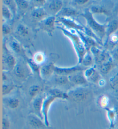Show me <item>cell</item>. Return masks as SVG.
I'll use <instances>...</instances> for the list:
<instances>
[{
	"label": "cell",
	"instance_id": "ab89813d",
	"mask_svg": "<svg viewBox=\"0 0 118 129\" xmlns=\"http://www.w3.org/2000/svg\"><path fill=\"white\" fill-rule=\"evenodd\" d=\"M112 58L116 61H118V48L113 50L112 52Z\"/></svg>",
	"mask_w": 118,
	"mask_h": 129
},
{
	"label": "cell",
	"instance_id": "9c48e42d",
	"mask_svg": "<svg viewBox=\"0 0 118 129\" xmlns=\"http://www.w3.org/2000/svg\"><path fill=\"white\" fill-rule=\"evenodd\" d=\"M69 82H70L75 85H78V86H82V85L86 84L88 81L86 79L84 73L81 71L77 72L68 76Z\"/></svg>",
	"mask_w": 118,
	"mask_h": 129
},
{
	"label": "cell",
	"instance_id": "ac0fdd59",
	"mask_svg": "<svg viewBox=\"0 0 118 129\" xmlns=\"http://www.w3.org/2000/svg\"><path fill=\"white\" fill-rule=\"evenodd\" d=\"M59 14H61V17H70L71 16H75L78 15V13L74 8L66 7L61 10Z\"/></svg>",
	"mask_w": 118,
	"mask_h": 129
},
{
	"label": "cell",
	"instance_id": "3957f363",
	"mask_svg": "<svg viewBox=\"0 0 118 129\" xmlns=\"http://www.w3.org/2000/svg\"><path fill=\"white\" fill-rule=\"evenodd\" d=\"M69 99L75 102H81L89 97L90 91L83 87H78L71 89L67 93Z\"/></svg>",
	"mask_w": 118,
	"mask_h": 129
},
{
	"label": "cell",
	"instance_id": "60d3db41",
	"mask_svg": "<svg viewBox=\"0 0 118 129\" xmlns=\"http://www.w3.org/2000/svg\"><path fill=\"white\" fill-rule=\"evenodd\" d=\"M74 2L75 4H77V5H81L88 3L89 1L88 0H75V1H74Z\"/></svg>",
	"mask_w": 118,
	"mask_h": 129
},
{
	"label": "cell",
	"instance_id": "44dd1931",
	"mask_svg": "<svg viewBox=\"0 0 118 129\" xmlns=\"http://www.w3.org/2000/svg\"><path fill=\"white\" fill-rule=\"evenodd\" d=\"M90 12L92 14L97 13V14H105L108 15L109 12L107 9L101 5H94L90 8L89 9Z\"/></svg>",
	"mask_w": 118,
	"mask_h": 129
},
{
	"label": "cell",
	"instance_id": "603a6c76",
	"mask_svg": "<svg viewBox=\"0 0 118 129\" xmlns=\"http://www.w3.org/2000/svg\"><path fill=\"white\" fill-rule=\"evenodd\" d=\"M108 44V47H115L118 44V30L115 33L112 34L111 36L108 37L107 42Z\"/></svg>",
	"mask_w": 118,
	"mask_h": 129
},
{
	"label": "cell",
	"instance_id": "74e56055",
	"mask_svg": "<svg viewBox=\"0 0 118 129\" xmlns=\"http://www.w3.org/2000/svg\"><path fill=\"white\" fill-rule=\"evenodd\" d=\"M10 127V122L7 118H3V128L9 129Z\"/></svg>",
	"mask_w": 118,
	"mask_h": 129
},
{
	"label": "cell",
	"instance_id": "484cf974",
	"mask_svg": "<svg viewBox=\"0 0 118 129\" xmlns=\"http://www.w3.org/2000/svg\"><path fill=\"white\" fill-rule=\"evenodd\" d=\"M6 103L8 107L14 109L18 107L20 102L18 99L15 98H9L7 100Z\"/></svg>",
	"mask_w": 118,
	"mask_h": 129
},
{
	"label": "cell",
	"instance_id": "9a60e30c",
	"mask_svg": "<svg viewBox=\"0 0 118 129\" xmlns=\"http://www.w3.org/2000/svg\"><path fill=\"white\" fill-rule=\"evenodd\" d=\"M31 14L32 17L35 19L43 20V18L47 15V13L43 8L37 7L33 9Z\"/></svg>",
	"mask_w": 118,
	"mask_h": 129
},
{
	"label": "cell",
	"instance_id": "d6986e66",
	"mask_svg": "<svg viewBox=\"0 0 118 129\" xmlns=\"http://www.w3.org/2000/svg\"><path fill=\"white\" fill-rule=\"evenodd\" d=\"M4 57V61L5 62V64L8 66V67L9 68H14L16 64L15 58L9 53H6Z\"/></svg>",
	"mask_w": 118,
	"mask_h": 129
},
{
	"label": "cell",
	"instance_id": "8992f818",
	"mask_svg": "<svg viewBox=\"0 0 118 129\" xmlns=\"http://www.w3.org/2000/svg\"><path fill=\"white\" fill-rule=\"evenodd\" d=\"M55 16H49L42 20L40 25L42 29L44 30L48 35L51 36L55 29Z\"/></svg>",
	"mask_w": 118,
	"mask_h": 129
},
{
	"label": "cell",
	"instance_id": "8d00e7d4",
	"mask_svg": "<svg viewBox=\"0 0 118 129\" xmlns=\"http://www.w3.org/2000/svg\"><path fill=\"white\" fill-rule=\"evenodd\" d=\"M107 116L111 122H113L115 118V113L114 111L112 110H107Z\"/></svg>",
	"mask_w": 118,
	"mask_h": 129
},
{
	"label": "cell",
	"instance_id": "1f68e13d",
	"mask_svg": "<svg viewBox=\"0 0 118 129\" xmlns=\"http://www.w3.org/2000/svg\"><path fill=\"white\" fill-rule=\"evenodd\" d=\"M27 62L28 63V64L29 65V66H30L31 69L33 70V71H34L35 72L40 73V70H41V68H40L39 65L35 63V61H33V60H31V59H28Z\"/></svg>",
	"mask_w": 118,
	"mask_h": 129
},
{
	"label": "cell",
	"instance_id": "d4e9b609",
	"mask_svg": "<svg viewBox=\"0 0 118 129\" xmlns=\"http://www.w3.org/2000/svg\"><path fill=\"white\" fill-rule=\"evenodd\" d=\"M55 81L58 84L60 85H65L69 83L68 76L60 75H56L55 77Z\"/></svg>",
	"mask_w": 118,
	"mask_h": 129
},
{
	"label": "cell",
	"instance_id": "2e32d148",
	"mask_svg": "<svg viewBox=\"0 0 118 129\" xmlns=\"http://www.w3.org/2000/svg\"><path fill=\"white\" fill-rule=\"evenodd\" d=\"M114 66L115 64L112 60V58L111 57L102 64L100 67V71L103 74H107L112 69Z\"/></svg>",
	"mask_w": 118,
	"mask_h": 129
},
{
	"label": "cell",
	"instance_id": "cb8c5ba5",
	"mask_svg": "<svg viewBox=\"0 0 118 129\" xmlns=\"http://www.w3.org/2000/svg\"><path fill=\"white\" fill-rule=\"evenodd\" d=\"M10 47L14 52L17 54L23 53V49L20 43L16 40H13L10 43Z\"/></svg>",
	"mask_w": 118,
	"mask_h": 129
},
{
	"label": "cell",
	"instance_id": "6da1fadb",
	"mask_svg": "<svg viewBox=\"0 0 118 129\" xmlns=\"http://www.w3.org/2000/svg\"><path fill=\"white\" fill-rule=\"evenodd\" d=\"M59 28L61 29L64 35L70 39L78 56V64H81L84 55L88 52V49L83 39L77 33V30L75 33H73L72 30H67L63 28H60V27H59Z\"/></svg>",
	"mask_w": 118,
	"mask_h": 129
},
{
	"label": "cell",
	"instance_id": "e575fe53",
	"mask_svg": "<svg viewBox=\"0 0 118 129\" xmlns=\"http://www.w3.org/2000/svg\"><path fill=\"white\" fill-rule=\"evenodd\" d=\"M17 6L22 9H26L28 7V3L25 0H16L15 1Z\"/></svg>",
	"mask_w": 118,
	"mask_h": 129
},
{
	"label": "cell",
	"instance_id": "ee69618b",
	"mask_svg": "<svg viewBox=\"0 0 118 129\" xmlns=\"http://www.w3.org/2000/svg\"><path fill=\"white\" fill-rule=\"evenodd\" d=\"M3 80H4H4H7V76H6L5 74H3Z\"/></svg>",
	"mask_w": 118,
	"mask_h": 129
},
{
	"label": "cell",
	"instance_id": "b9f144b4",
	"mask_svg": "<svg viewBox=\"0 0 118 129\" xmlns=\"http://www.w3.org/2000/svg\"><path fill=\"white\" fill-rule=\"evenodd\" d=\"M105 84V81L104 79H100L99 80V81L98 82V84L100 87L104 86Z\"/></svg>",
	"mask_w": 118,
	"mask_h": 129
},
{
	"label": "cell",
	"instance_id": "5bb4252c",
	"mask_svg": "<svg viewBox=\"0 0 118 129\" xmlns=\"http://www.w3.org/2000/svg\"><path fill=\"white\" fill-rule=\"evenodd\" d=\"M63 7V2L60 0L51 1L48 5V8L55 14H58L61 12Z\"/></svg>",
	"mask_w": 118,
	"mask_h": 129
},
{
	"label": "cell",
	"instance_id": "d590c367",
	"mask_svg": "<svg viewBox=\"0 0 118 129\" xmlns=\"http://www.w3.org/2000/svg\"><path fill=\"white\" fill-rule=\"evenodd\" d=\"M108 102H109L108 98L106 96H103L102 97V98L100 99V106H102V107H107L108 104Z\"/></svg>",
	"mask_w": 118,
	"mask_h": 129
},
{
	"label": "cell",
	"instance_id": "277c9868",
	"mask_svg": "<svg viewBox=\"0 0 118 129\" xmlns=\"http://www.w3.org/2000/svg\"><path fill=\"white\" fill-rule=\"evenodd\" d=\"M58 99L55 95L52 93L48 92V95L44 99L43 108H42V114H43V118L44 122L46 126H49V122H48V111H49L50 106L53 103L55 100Z\"/></svg>",
	"mask_w": 118,
	"mask_h": 129
},
{
	"label": "cell",
	"instance_id": "f546056e",
	"mask_svg": "<svg viewBox=\"0 0 118 129\" xmlns=\"http://www.w3.org/2000/svg\"><path fill=\"white\" fill-rule=\"evenodd\" d=\"M16 31L17 33L22 36H27V35H28V28H27L26 26H24V25L22 24L18 25L17 27Z\"/></svg>",
	"mask_w": 118,
	"mask_h": 129
},
{
	"label": "cell",
	"instance_id": "f1b7e54d",
	"mask_svg": "<svg viewBox=\"0 0 118 129\" xmlns=\"http://www.w3.org/2000/svg\"><path fill=\"white\" fill-rule=\"evenodd\" d=\"M41 90V87L37 85H32L29 88V94L31 97L33 98L37 96Z\"/></svg>",
	"mask_w": 118,
	"mask_h": 129
},
{
	"label": "cell",
	"instance_id": "4dcf8cb0",
	"mask_svg": "<svg viewBox=\"0 0 118 129\" xmlns=\"http://www.w3.org/2000/svg\"><path fill=\"white\" fill-rule=\"evenodd\" d=\"M2 13H3V16L4 18H7V19H10L12 18L11 10L5 5H3V7H2Z\"/></svg>",
	"mask_w": 118,
	"mask_h": 129
},
{
	"label": "cell",
	"instance_id": "4316f807",
	"mask_svg": "<svg viewBox=\"0 0 118 129\" xmlns=\"http://www.w3.org/2000/svg\"><path fill=\"white\" fill-rule=\"evenodd\" d=\"M46 60V57L45 54L42 52H37L34 55V57H33V61H35V63H36L38 65H41Z\"/></svg>",
	"mask_w": 118,
	"mask_h": 129
},
{
	"label": "cell",
	"instance_id": "d6a6232c",
	"mask_svg": "<svg viewBox=\"0 0 118 129\" xmlns=\"http://www.w3.org/2000/svg\"><path fill=\"white\" fill-rule=\"evenodd\" d=\"M14 86L12 84H5L3 85V95H6L9 93L11 91L14 89Z\"/></svg>",
	"mask_w": 118,
	"mask_h": 129
},
{
	"label": "cell",
	"instance_id": "52a82bcc",
	"mask_svg": "<svg viewBox=\"0 0 118 129\" xmlns=\"http://www.w3.org/2000/svg\"><path fill=\"white\" fill-rule=\"evenodd\" d=\"M90 51L94 59L98 63L102 64L111 58L110 55L107 52L102 51L97 47H92L90 48Z\"/></svg>",
	"mask_w": 118,
	"mask_h": 129
},
{
	"label": "cell",
	"instance_id": "ba28073f",
	"mask_svg": "<svg viewBox=\"0 0 118 129\" xmlns=\"http://www.w3.org/2000/svg\"><path fill=\"white\" fill-rule=\"evenodd\" d=\"M59 21L66 26L68 29L77 31H84L85 30V27H84L81 24L77 23L74 20L71 19L69 17H60L59 18Z\"/></svg>",
	"mask_w": 118,
	"mask_h": 129
},
{
	"label": "cell",
	"instance_id": "7402d4cb",
	"mask_svg": "<svg viewBox=\"0 0 118 129\" xmlns=\"http://www.w3.org/2000/svg\"><path fill=\"white\" fill-rule=\"evenodd\" d=\"M93 64V55L89 52H87L84 55V58L82 61L81 65L83 67H90Z\"/></svg>",
	"mask_w": 118,
	"mask_h": 129
},
{
	"label": "cell",
	"instance_id": "f35d334b",
	"mask_svg": "<svg viewBox=\"0 0 118 129\" xmlns=\"http://www.w3.org/2000/svg\"><path fill=\"white\" fill-rule=\"evenodd\" d=\"M3 32L4 35H8L10 32V27L7 24H4L3 25Z\"/></svg>",
	"mask_w": 118,
	"mask_h": 129
},
{
	"label": "cell",
	"instance_id": "30bf717a",
	"mask_svg": "<svg viewBox=\"0 0 118 129\" xmlns=\"http://www.w3.org/2000/svg\"><path fill=\"white\" fill-rule=\"evenodd\" d=\"M86 79L89 82L93 83H98L100 79V76L96 70L93 67H89L85 70L84 72Z\"/></svg>",
	"mask_w": 118,
	"mask_h": 129
},
{
	"label": "cell",
	"instance_id": "7a4b0ae2",
	"mask_svg": "<svg viewBox=\"0 0 118 129\" xmlns=\"http://www.w3.org/2000/svg\"><path fill=\"white\" fill-rule=\"evenodd\" d=\"M81 16L86 19L88 28H89L99 39H103L105 36H106L107 24H100L97 22L89 9H86Z\"/></svg>",
	"mask_w": 118,
	"mask_h": 129
},
{
	"label": "cell",
	"instance_id": "7c38bea8",
	"mask_svg": "<svg viewBox=\"0 0 118 129\" xmlns=\"http://www.w3.org/2000/svg\"><path fill=\"white\" fill-rule=\"evenodd\" d=\"M44 98L42 96L36 97L33 101V108L36 115L43 120V114H42V108H43ZM44 121V120H43Z\"/></svg>",
	"mask_w": 118,
	"mask_h": 129
},
{
	"label": "cell",
	"instance_id": "8fae6325",
	"mask_svg": "<svg viewBox=\"0 0 118 129\" xmlns=\"http://www.w3.org/2000/svg\"><path fill=\"white\" fill-rule=\"evenodd\" d=\"M28 119L29 124L35 128H42L46 126L43 120H42V118L37 115L31 114L28 116Z\"/></svg>",
	"mask_w": 118,
	"mask_h": 129
},
{
	"label": "cell",
	"instance_id": "83f0119b",
	"mask_svg": "<svg viewBox=\"0 0 118 129\" xmlns=\"http://www.w3.org/2000/svg\"><path fill=\"white\" fill-rule=\"evenodd\" d=\"M4 5L9 8V9L11 10V12L13 14H15L17 10V4L16 3L15 1H11V0H5V1H4Z\"/></svg>",
	"mask_w": 118,
	"mask_h": 129
},
{
	"label": "cell",
	"instance_id": "5b68a950",
	"mask_svg": "<svg viewBox=\"0 0 118 129\" xmlns=\"http://www.w3.org/2000/svg\"><path fill=\"white\" fill-rule=\"evenodd\" d=\"M84 69H85L84 67L83 66H80V64L70 68H62L55 66L54 73H55L56 75L68 76L74 74V73L82 71Z\"/></svg>",
	"mask_w": 118,
	"mask_h": 129
},
{
	"label": "cell",
	"instance_id": "4fadbf2b",
	"mask_svg": "<svg viewBox=\"0 0 118 129\" xmlns=\"http://www.w3.org/2000/svg\"><path fill=\"white\" fill-rule=\"evenodd\" d=\"M55 66L53 63H50L42 66L40 70V74L42 78H48L53 74L54 72Z\"/></svg>",
	"mask_w": 118,
	"mask_h": 129
},
{
	"label": "cell",
	"instance_id": "7bdbcfd3",
	"mask_svg": "<svg viewBox=\"0 0 118 129\" xmlns=\"http://www.w3.org/2000/svg\"><path fill=\"white\" fill-rule=\"evenodd\" d=\"M36 4H38L40 6H42L45 3V1L43 0H36V1H33Z\"/></svg>",
	"mask_w": 118,
	"mask_h": 129
},
{
	"label": "cell",
	"instance_id": "ffe728a7",
	"mask_svg": "<svg viewBox=\"0 0 118 129\" xmlns=\"http://www.w3.org/2000/svg\"><path fill=\"white\" fill-rule=\"evenodd\" d=\"M14 73L16 76L18 78H23L26 75V71L24 67L20 63H16L15 67H14Z\"/></svg>",
	"mask_w": 118,
	"mask_h": 129
},
{
	"label": "cell",
	"instance_id": "836d02e7",
	"mask_svg": "<svg viewBox=\"0 0 118 129\" xmlns=\"http://www.w3.org/2000/svg\"><path fill=\"white\" fill-rule=\"evenodd\" d=\"M109 82L113 88H118V72L109 79Z\"/></svg>",
	"mask_w": 118,
	"mask_h": 129
},
{
	"label": "cell",
	"instance_id": "e0dca14e",
	"mask_svg": "<svg viewBox=\"0 0 118 129\" xmlns=\"http://www.w3.org/2000/svg\"><path fill=\"white\" fill-rule=\"evenodd\" d=\"M118 30V21L113 20L107 24L106 29V36L109 37L112 34L115 33Z\"/></svg>",
	"mask_w": 118,
	"mask_h": 129
}]
</instances>
